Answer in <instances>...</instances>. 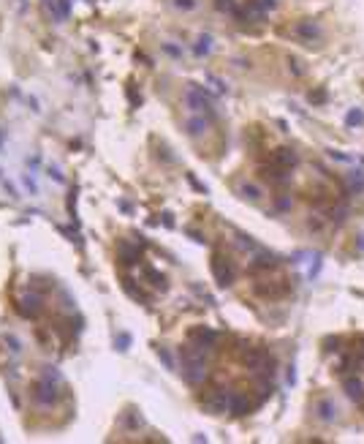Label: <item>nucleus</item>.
<instances>
[{"instance_id": "obj_1", "label": "nucleus", "mask_w": 364, "mask_h": 444, "mask_svg": "<svg viewBox=\"0 0 364 444\" xmlns=\"http://www.w3.org/2000/svg\"><path fill=\"white\" fill-rule=\"evenodd\" d=\"M288 33H291L294 38H299L302 44H307V46L318 44L321 38H324V30H321V25H318V22H313V19H302V22H296V25L291 27Z\"/></svg>"}, {"instance_id": "obj_2", "label": "nucleus", "mask_w": 364, "mask_h": 444, "mask_svg": "<svg viewBox=\"0 0 364 444\" xmlns=\"http://www.w3.org/2000/svg\"><path fill=\"white\" fill-rule=\"evenodd\" d=\"M185 104H188V109H190V112H196V114H207V117H215L212 104L207 101L204 90H199L196 85H190V88L185 90Z\"/></svg>"}, {"instance_id": "obj_3", "label": "nucleus", "mask_w": 364, "mask_h": 444, "mask_svg": "<svg viewBox=\"0 0 364 444\" xmlns=\"http://www.w3.org/2000/svg\"><path fill=\"white\" fill-rule=\"evenodd\" d=\"M313 414H315V420H318V422H324V425H332V422H337L340 409H337V403H334L332 398H318L313 403Z\"/></svg>"}, {"instance_id": "obj_4", "label": "nucleus", "mask_w": 364, "mask_h": 444, "mask_svg": "<svg viewBox=\"0 0 364 444\" xmlns=\"http://www.w3.org/2000/svg\"><path fill=\"white\" fill-rule=\"evenodd\" d=\"M212 270H215V275H218V284L220 286H231L234 284V267L228 265V259H220V256H215Z\"/></svg>"}, {"instance_id": "obj_5", "label": "nucleus", "mask_w": 364, "mask_h": 444, "mask_svg": "<svg viewBox=\"0 0 364 444\" xmlns=\"http://www.w3.org/2000/svg\"><path fill=\"white\" fill-rule=\"evenodd\" d=\"M343 390H345V395L351 400H356V403H362V400H364V381L359 379V376H345Z\"/></svg>"}, {"instance_id": "obj_6", "label": "nucleus", "mask_w": 364, "mask_h": 444, "mask_svg": "<svg viewBox=\"0 0 364 444\" xmlns=\"http://www.w3.org/2000/svg\"><path fill=\"white\" fill-rule=\"evenodd\" d=\"M272 164L283 166V169H291V166L299 164V155H296V150H291V147H280V150L272 155Z\"/></svg>"}, {"instance_id": "obj_7", "label": "nucleus", "mask_w": 364, "mask_h": 444, "mask_svg": "<svg viewBox=\"0 0 364 444\" xmlns=\"http://www.w3.org/2000/svg\"><path fill=\"white\" fill-rule=\"evenodd\" d=\"M209 123L204 114H193V117H185V131L190 133V136H201V133H207Z\"/></svg>"}, {"instance_id": "obj_8", "label": "nucleus", "mask_w": 364, "mask_h": 444, "mask_svg": "<svg viewBox=\"0 0 364 444\" xmlns=\"http://www.w3.org/2000/svg\"><path fill=\"white\" fill-rule=\"evenodd\" d=\"M239 194H242V199H250V202H261V197H264L261 185L256 183H239Z\"/></svg>"}, {"instance_id": "obj_9", "label": "nucleus", "mask_w": 364, "mask_h": 444, "mask_svg": "<svg viewBox=\"0 0 364 444\" xmlns=\"http://www.w3.org/2000/svg\"><path fill=\"white\" fill-rule=\"evenodd\" d=\"M193 52L196 55H209V52H212V36H199L196 38V46H193Z\"/></svg>"}, {"instance_id": "obj_10", "label": "nucleus", "mask_w": 364, "mask_h": 444, "mask_svg": "<svg viewBox=\"0 0 364 444\" xmlns=\"http://www.w3.org/2000/svg\"><path fill=\"white\" fill-rule=\"evenodd\" d=\"M348 185H351L353 194H362L364 191V172H351V175H348Z\"/></svg>"}, {"instance_id": "obj_11", "label": "nucleus", "mask_w": 364, "mask_h": 444, "mask_svg": "<svg viewBox=\"0 0 364 444\" xmlns=\"http://www.w3.org/2000/svg\"><path fill=\"white\" fill-rule=\"evenodd\" d=\"M345 216H348V207H345V204H337V207H332L326 213V218L332 223H343V221H345Z\"/></svg>"}, {"instance_id": "obj_12", "label": "nucleus", "mask_w": 364, "mask_h": 444, "mask_svg": "<svg viewBox=\"0 0 364 444\" xmlns=\"http://www.w3.org/2000/svg\"><path fill=\"white\" fill-rule=\"evenodd\" d=\"M171 6L180 8V11H196V8H199V0H171Z\"/></svg>"}, {"instance_id": "obj_13", "label": "nucleus", "mask_w": 364, "mask_h": 444, "mask_svg": "<svg viewBox=\"0 0 364 444\" xmlns=\"http://www.w3.org/2000/svg\"><path fill=\"white\" fill-rule=\"evenodd\" d=\"M345 123H348V126H362V123H364V112H362V109H351V112L345 114Z\"/></svg>"}, {"instance_id": "obj_14", "label": "nucleus", "mask_w": 364, "mask_h": 444, "mask_svg": "<svg viewBox=\"0 0 364 444\" xmlns=\"http://www.w3.org/2000/svg\"><path fill=\"white\" fill-rule=\"evenodd\" d=\"M275 204H277V210H280V213H285V210H291V207H294V199H291V197H285V194H280V197L275 199Z\"/></svg>"}, {"instance_id": "obj_15", "label": "nucleus", "mask_w": 364, "mask_h": 444, "mask_svg": "<svg viewBox=\"0 0 364 444\" xmlns=\"http://www.w3.org/2000/svg\"><path fill=\"white\" fill-rule=\"evenodd\" d=\"M215 6L220 8V11H228V14H237V3L234 0H215Z\"/></svg>"}, {"instance_id": "obj_16", "label": "nucleus", "mask_w": 364, "mask_h": 444, "mask_svg": "<svg viewBox=\"0 0 364 444\" xmlns=\"http://www.w3.org/2000/svg\"><path fill=\"white\" fill-rule=\"evenodd\" d=\"M288 71L294 76H302L304 74V68H302V60H296V57H288Z\"/></svg>"}, {"instance_id": "obj_17", "label": "nucleus", "mask_w": 364, "mask_h": 444, "mask_svg": "<svg viewBox=\"0 0 364 444\" xmlns=\"http://www.w3.org/2000/svg\"><path fill=\"white\" fill-rule=\"evenodd\" d=\"M318 270H321V254H315V265L310 267V278H315V275H318Z\"/></svg>"}, {"instance_id": "obj_18", "label": "nucleus", "mask_w": 364, "mask_h": 444, "mask_svg": "<svg viewBox=\"0 0 364 444\" xmlns=\"http://www.w3.org/2000/svg\"><path fill=\"white\" fill-rule=\"evenodd\" d=\"M310 101H313V104H321V101H326V93H310Z\"/></svg>"}, {"instance_id": "obj_19", "label": "nucleus", "mask_w": 364, "mask_h": 444, "mask_svg": "<svg viewBox=\"0 0 364 444\" xmlns=\"http://www.w3.org/2000/svg\"><path fill=\"white\" fill-rule=\"evenodd\" d=\"M294 381H296V374H294V365H291L288 368V384H294Z\"/></svg>"}, {"instance_id": "obj_20", "label": "nucleus", "mask_w": 364, "mask_h": 444, "mask_svg": "<svg viewBox=\"0 0 364 444\" xmlns=\"http://www.w3.org/2000/svg\"><path fill=\"white\" fill-rule=\"evenodd\" d=\"M359 254H364V237H359Z\"/></svg>"}]
</instances>
